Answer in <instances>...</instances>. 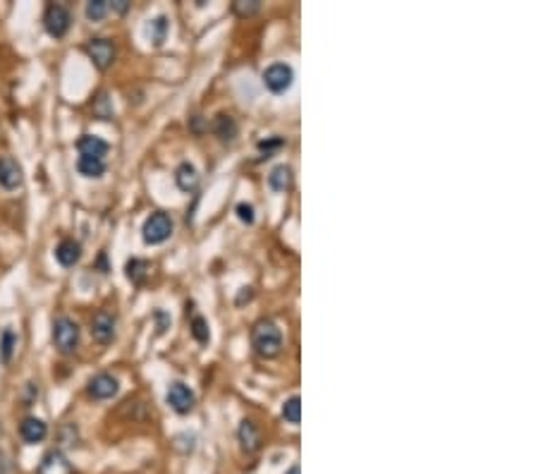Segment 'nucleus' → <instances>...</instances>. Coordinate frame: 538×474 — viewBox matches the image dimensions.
Here are the masks:
<instances>
[{"mask_svg": "<svg viewBox=\"0 0 538 474\" xmlns=\"http://www.w3.org/2000/svg\"><path fill=\"white\" fill-rule=\"evenodd\" d=\"M235 213H237V218L242 220V223H247V225H251V223L256 220V211H254V206H251V204H247V202L237 204Z\"/></svg>", "mask_w": 538, "mask_h": 474, "instance_id": "28", "label": "nucleus"}, {"mask_svg": "<svg viewBox=\"0 0 538 474\" xmlns=\"http://www.w3.org/2000/svg\"><path fill=\"white\" fill-rule=\"evenodd\" d=\"M154 316H156L158 321H161V324H158V333H163V331L168 329V326H170V316H166L163 312H156Z\"/></svg>", "mask_w": 538, "mask_h": 474, "instance_id": "31", "label": "nucleus"}, {"mask_svg": "<svg viewBox=\"0 0 538 474\" xmlns=\"http://www.w3.org/2000/svg\"><path fill=\"white\" fill-rule=\"evenodd\" d=\"M130 5L132 3H127V0H113V3H108V8L113 10V13H118V15H125L127 10H130Z\"/></svg>", "mask_w": 538, "mask_h": 474, "instance_id": "30", "label": "nucleus"}, {"mask_svg": "<svg viewBox=\"0 0 538 474\" xmlns=\"http://www.w3.org/2000/svg\"><path fill=\"white\" fill-rule=\"evenodd\" d=\"M189 329H191V336H194V341H199L201 345H206L208 341H210V329H208V321L203 319V316H194L191 319V324H189Z\"/></svg>", "mask_w": 538, "mask_h": 474, "instance_id": "25", "label": "nucleus"}, {"mask_svg": "<svg viewBox=\"0 0 538 474\" xmlns=\"http://www.w3.org/2000/svg\"><path fill=\"white\" fill-rule=\"evenodd\" d=\"M108 142H103L101 137L96 134H81L77 139V151L79 156H89V158H103L105 161V154H108Z\"/></svg>", "mask_w": 538, "mask_h": 474, "instance_id": "15", "label": "nucleus"}, {"mask_svg": "<svg viewBox=\"0 0 538 474\" xmlns=\"http://www.w3.org/2000/svg\"><path fill=\"white\" fill-rule=\"evenodd\" d=\"M55 259H58L60 266H65V268L74 266V263H79V259H81V244L72 237L60 239L58 247H55Z\"/></svg>", "mask_w": 538, "mask_h": 474, "instance_id": "14", "label": "nucleus"}, {"mask_svg": "<svg viewBox=\"0 0 538 474\" xmlns=\"http://www.w3.org/2000/svg\"><path fill=\"white\" fill-rule=\"evenodd\" d=\"M93 118H98V120H110L113 118V103H110V98H108V93H98V98L93 101Z\"/></svg>", "mask_w": 538, "mask_h": 474, "instance_id": "24", "label": "nucleus"}, {"mask_svg": "<svg viewBox=\"0 0 538 474\" xmlns=\"http://www.w3.org/2000/svg\"><path fill=\"white\" fill-rule=\"evenodd\" d=\"M22 183H25V173H22L20 163L13 156H0V187L13 192L20 190Z\"/></svg>", "mask_w": 538, "mask_h": 474, "instance_id": "10", "label": "nucleus"}, {"mask_svg": "<svg viewBox=\"0 0 538 474\" xmlns=\"http://www.w3.org/2000/svg\"><path fill=\"white\" fill-rule=\"evenodd\" d=\"M199 180H201V175H199L194 163L184 161V163H180V166L175 168V185H177V190L184 192V195H191V192L196 190Z\"/></svg>", "mask_w": 538, "mask_h": 474, "instance_id": "11", "label": "nucleus"}, {"mask_svg": "<svg viewBox=\"0 0 538 474\" xmlns=\"http://www.w3.org/2000/svg\"><path fill=\"white\" fill-rule=\"evenodd\" d=\"M280 414H283V419L290 421V424H300V421H302V397L300 395L288 397V400L283 402V409H280Z\"/></svg>", "mask_w": 538, "mask_h": 474, "instance_id": "22", "label": "nucleus"}, {"mask_svg": "<svg viewBox=\"0 0 538 474\" xmlns=\"http://www.w3.org/2000/svg\"><path fill=\"white\" fill-rule=\"evenodd\" d=\"M292 180H295V173H292V168L285 166V163H280V166H276L271 173H268V187H271L273 192L290 190Z\"/></svg>", "mask_w": 538, "mask_h": 474, "instance_id": "18", "label": "nucleus"}, {"mask_svg": "<svg viewBox=\"0 0 538 474\" xmlns=\"http://www.w3.org/2000/svg\"><path fill=\"white\" fill-rule=\"evenodd\" d=\"M43 27H46V32H48L53 39H62L69 32V27H72V17H69V10L65 8V5H58V3L46 5Z\"/></svg>", "mask_w": 538, "mask_h": 474, "instance_id": "4", "label": "nucleus"}, {"mask_svg": "<svg viewBox=\"0 0 538 474\" xmlns=\"http://www.w3.org/2000/svg\"><path fill=\"white\" fill-rule=\"evenodd\" d=\"M280 146H285V139L280 137H273V139H263V142H259V151L263 158H271V154L276 149H280Z\"/></svg>", "mask_w": 538, "mask_h": 474, "instance_id": "29", "label": "nucleus"}, {"mask_svg": "<svg viewBox=\"0 0 538 474\" xmlns=\"http://www.w3.org/2000/svg\"><path fill=\"white\" fill-rule=\"evenodd\" d=\"M77 173L81 178L98 180L105 175V161L103 158H89V156H79L77 158Z\"/></svg>", "mask_w": 538, "mask_h": 474, "instance_id": "20", "label": "nucleus"}, {"mask_svg": "<svg viewBox=\"0 0 538 474\" xmlns=\"http://www.w3.org/2000/svg\"><path fill=\"white\" fill-rule=\"evenodd\" d=\"M84 53L98 70H108L115 62V44L110 39L96 37L84 44Z\"/></svg>", "mask_w": 538, "mask_h": 474, "instance_id": "6", "label": "nucleus"}, {"mask_svg": "<svg viewBox=\"0 0 538 474\" xmlns=\"http://www.w3.org/2000/svg\"><path fill=\"white\" fill-rule=\"evenodd\" d=\"M20 436L25 443L34 446V443H41L46 436H48V426H46V421L39 417H25L20 424Z\"/></svg>", "mask_w": 538, "mask_h": 474, "instance_id": "13", "label": "nucleus"}, {"mask_svg": "<svg viewBox=\"0 0 538 474\" xmlns=\"http://www.w3.org/2000/svg\"><path fill=\"white\" fill-rule=\"evenodd\" d=\"M146 34H149V41L154 46H163L168 39V34H170V20H168L166 15L154 17V20L146 25Z\"/></svg>", "mask_w": 538, "mask_h": 474, "instance_id": "19", "label": "nucleus"}, {"mask_svg": "<svg viewBox=\"0 0 538 474\" xmlns=\"http://www.w3.org/2000/svg\"><path fill=\"white\" fill-rule=\"evenodd\" d=\"M118 390H120V381L113 374H105V371L96 374V376L86 383V393H89V397H93V400H110L113 395H118Z\"/></svg>", "mask_w": 538, "mask_h": 474, "instance_id": "9", "label": "nucleus"}, {"mask_svg": "<svg viewBox=\"0 0 538 474\" xmlns=\"http://www.w3.org/2000/svg\"><path fill=\"white\" fill-rule=\"evenodd\" d=\"M108 0H89L84 8V15L89 22H101L105 15H108Z\"/></svg>", "mask_w": 538, "mask_h": 474, "instance_id": "26", "label": "nucleus"}, {"mask_svg": "<svg viewBox=\"0 0 538 474\" xmlns=\"http://www.w3.org/2000/svg\"><path fill=\"white\" fill-rule=\"evenodd\" d=\"M39 474H72V465L62 450H48L39 465Z\"/></svg>", "mask_w": 538, "mask_h": 474, "instance_id": "12", "label": "nucleus"}, {"mask_svg": "<svg viewBox=\"0 0 538 474\" xmlns=\"http://www.w3.org/2000/svg\"><path fill=\"white\" fill-rule=\"evenodd\" d=\"M259 8H261L259 0H249V3H244V0H237V3L232 5V10H235L237 15H242V17H249V15L259 13Z\"/></svg>", "mask_w": 538, "mask_h": 474, "instance_id": "27", "label": "nucleus"}, {"mask_svg": "<svg viewBox=\"0 0 538 474\" xmlns=\"http://www.w3.org/2000/svg\"><path fill=\"white\" fill-rule=\"evenodd\" d=\"M295 81V70L288 62H273L263 72V86L271 93H285Z\"/></svg>", "mask_w": 538, "mask_h": 474, "instance_id": "5", "label": "nucleus"}, {"mask_svg": "<svg viewBox=\"0 0 538 474\" xmlns=\"http://www.w3.org/2000/svg\"><path fill=\"white\" fill-rule=\"evenodd\" d=\"M125 271H127V278H130L134 285H142L144 278H146V271H149V261L137 259V256H134V259L127 261Z\"/></svg>", "mask_w": 538, "mask_h": 474, "instance_id": "23", "label": "nucleus"}, {"mask_svg": "<svg viewBox=\"0 0 538 474\" xmlns=\"http://www.w3.org/2000/svg\"><path fill=\"white\" fill-rule=\"evenodd\" d=\"M213 132H215V137H218L220 142L230 144V142H235L237 139L239 125L230 113H218L215 115V120H213Z\"/></svg>", "mask_w": 538, "mask_h": 474, "instance_id": "16", "label": "nucleus"}, {"mask_svg": "<svg viewBox=\"0 0 538 474\" xmlns=\"http://www.w3.org/2000/svg\"><path fill=\"white\" fill-rule=\"evenodd\" d=\"M115 333H118V319H115L110 312H96L91 316V336L96 343L101 345H108L115 341Z\"/></svg>", "mask_w": 538, "mask_h": 474, "instance_id": "8", "label": "nucleus"}, {"mask_svg": "<svg viewBox=\"0 0 538 474\" xmlns=\"http://www.w3.org/2000/svg\"><path fill=\"white\" fill-rule=\"evenodd\" d=\"M300 472H302V470H300V465H292V467H290V470H288V472H285V474H300Z\"/></svg>", "mask_w": 538, "mask_h": 474, "instance_id": "32", "label": "nucleus"}, {"mask_svg": "<svg viewBox=\"0 0 538 474\" xmlns=\"http://www.w3.org/2000/svg\"><path fill=\"white\" fill-rule=\"evenodd\" d=\"M15 350H17V333L13 329H5L3 336H0V362L10 364L15 357Z\"/></svg>", "mask_w": 538, "mask_h": 474, "instance_id": "21", "label": "nucleus"}, {"mask_svg": "<svg viewBox=\"0 0 538 474\" xmlns=\"http://www.w3.org/2000/svg\"><path fill=\"white\" fill-rule=\"evenodd\" d=\"M237 436H239V443H242V448L247 450V453H256V450L261 448V434H259V429H256V424L251 419H244L242 424H239Z\"/></svg>", "mask_w": 538, "mask_h": 474, "instance_id": "17", "label": "nucleus"}, {"mask_svg": "<svg viewBox=\"0 0 538 474\" xmlns=\"http://www.w3.org/2000/svg\"><path fill=\"white\" fill-rule=\"evenodd\" d=\"M166 400L177 414H189L191 409L196 405V395L194 390L189 388L187 383L182 381H173L168 386V393H166Z\"/></svg>", "mask_w": 538, "mask_h": 474, "instance_id": "7", "label": "nucleus"}, {"mask_svg": "<svg viewBox=\"0 0 538 474\" xmlns=\"http://www.w3.org/2000/svg\"><path fill=\"white\" fill-rule=\"evenodd\" d=\"M173 218L166 213V211H156V213H151L149 218L144 220V228H142V237L146 244H151V247H156V244H163L168 242L173 235Z\"/></svg>", "mask_w": 538, "mask_h": 474, "instance_id": "3", "label": "nucleus"}, {"mask_svg": "<svg viewBox=\"0 0 538 474\" xmlns=\"http://www.w3.org/2000/svg\"><path fill=\"white\" fill-rule=\"evenodd\" d=\"M251 348L263 360H273V357L280 355V350H283V331H280L276 321L271 319L256 321L254 329H251Z\"/></svg>", "mask_w": 538, "mask_h": 474, "instance_id": "1", "label": "nucleus"}, {"mask_svg": "<svg viewBox=\"0 0 538 474\" xmlns=\"http://www.w3.org/2000/svg\"><path fill=\"white\" fill-rule=\"evenodd\" d=\"M53 345L60 355H72L79 348V326L69 316H58L51 331Z\"/></svg>", "mask_w": 538, "mask_h": 474, "instance_id": "2", "label": "nucleus"}]
</instances>
